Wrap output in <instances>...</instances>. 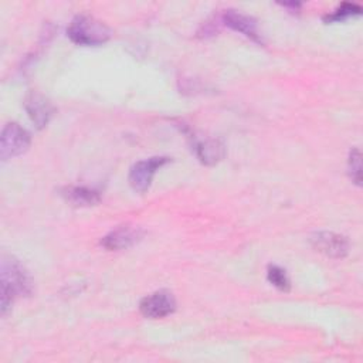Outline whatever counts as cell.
<instances>
[{"mask_svg":"<svg viewBox=\"0 0 363 363\" xmlns=\"http://www.w3.org/2000/svg\"><path fill=\"white\" fill-rule=\"evenodd\" d=\"M139 311L149 319H160L172 315L176 311L174 295L167 289H159L140 301Z\"/></svg>","mask_w":363,"mask_h":363,"instance_id":"5b68a950","label":"cell"},{"mask_svg":"<svg viewBox=\"0 0 363 363\" xmlns=\"http://www.w3.org/2000/svg\"><path fill=\"white\" fill-rule=\"evenodd\" d=\"M24 108L30 119L38 129H43L47 126L54 112V106L51 105V102L38 92H30L26 96Z\"/></svg>","mask_w":363,"mask_h":363,"instance_id":"ba28073f","label":"cell"},{"mask_svg":"<svg viewBox=\"0 0 363 363\" xmlns=\"http://www.w3.org/2000/svg\"><path fill=\"white\" fill-rule=\"evenodd\" d=\"M267 277H268V281L279 291L288 292L291 289V281L284 268L278 265H269L267 269Z\"/></svg>","mask_w":363,"mask_h":363,"instance_id":"7c38bea8","label":"cell"},{"mask_svg":"<svg viewBox=\"0 0 363 363\" xmlns=\"http://www.w3.org/2000/svg\"><path fill=\"white\" fill-rule=\"evenodd\" d=\"M143 237V231L139 227L133 225H121L111 233H108L101 240V245L109 251L126 250L136 242H139Z\"/></svg>","mask_w":363,"mask_h":363,"instance_id":"52a82bcc","label":"cell"},{"mask_svg":"<svg viewBox=\"0 0 363 363\" xmlns=\"http://www.w3.org/2000/svg\"><path fill=\"white\" fill-rule=\"evenodd\" d=\"M223 21L231 30L244 34L245 37L251 38L252 41L261 43V35L258 33L255 18H252L247 14H242L237 10H225V13L223 14Z\"/></svg>","mask_w":363,"mask_h":363,"instance_id":"30bf717a","label":"cell"},{"mask_svg":"<svg viewBox=\"0 0 363 363\" xmlns=\"http://www.w3.org/2000/svg\"><path fill=\"white\" fill-rule=\"evenodd\" d=\"M313 248L330 258H343L349 251V241L345 235L333 231H318L311 237Z\"/></svg>","mask_w":363,"mask_h":363,"instance_id":"8992f818","label":"cell"},{"mask_svg":"<svg viewBox=\"0 0 363 363\" xmlns=\"http://www.w3.org/2000/svg\"><path fill=\"white\" fill-rule=\"evenodd\" d=\"M362 13V7L354 4V3H342L333 13L328 14L325 17V21H343L349 17H353V16H359Z\"/></svg>","mask_w":363,"mask_h":363,"instance_id":"4fadbf2b","label":"cell"},{"mask_svg":"<svg viewBox=\"0 0 363 363\" xmlns=\"http://www.w3.org/2000/svg\"><path fill=\"white\" fill-rule=\"evenodd\" d=\"M60 194L72 206L77 207H89L95 206L101 200V194L85 186H67L60 190Z\"/></svg>","mask_w":363,"mask_h":363,"instance_id":"8fae6325","label":"cell"},{"mask_svg":"<svg viewBox=\"0 0 363 363\" xmlns=\"http://www.w3.org/2000/svg\"><path fill=\"white\" fill-rule=\"evenodd\" d=\"M191 146L197 159L207 166L218 163L225 155L223 142L214 138H194Z\"/></svg>","mask_w":363,"mask_h":363,"instance_id":"9c48e42d","label":"cell"},{"mask_svg":"<svg viewBox=\"0 0 363 363\" xmlns=\"http://www.w3.org/2000/svg\"><path fill=\"white\" fill-rule=\"evenodd\" d=\"M360 170H362V156L359 149L354 147L349 153V174L352 177V182L356 183L357 186H360V182H362Z\"/></svg>","mask_w":363,"mask_h":363,"instance_id":"5bb4252c","label":"cell"},{"mask_svg":"<svg viewBox=\"0 0 363 363\" xmlns=\"http://www.w3.org/2000/svg\"><path fill=\"white\" fill-rule=\"evenodd\" d=\"M1 313L6 315L17 296H27L33 291V281L23 264L11 255L1 257Z\"/></svg>","mask_w":363,"mask_h":363,"instance_id":"6da1fadb","label":"cell"},{"mask_svg":"<svg viewBox=\"0 0 363 363\" xmlns=\"http://www.w3.org/2000/svg\"><path fill=\"white\" fill-rule=\"evenodd\" d=\"M170 162V157L166 156H153L149 159H143L136 162L128 176V182L130 187L138 193H145L149 190L153 176L159 169H162L164 164Z\"/></svg>","mask_w":363,"mask_h":363,"instance_id":"277c9868","label":"cell"},{"mask_svg":"<svg viewBox=\"0 0 363 363\" xmlns=\"http://www.w3.org/2000/svg\"><path fill=\"white\" fill-rule=\"evenodd\" d=\"M67 35L72 43L89 47L106 43L111 38L112 31L104 21L92 16L78 14L71 20L67 28Z\"/></svg>","mask_w":363,"mask_h":363,"instance_id":"7a4b0ae2","label":"cell"},{"mask_svg":"<svg viewBox=\"0 0 363 363\" xmlns=\"http://www.w3.org/2000/svg\"><path fill=\"white\" fill-rule=\"evenodd\" d=\"M31 145V136L27 129L16 122L4 125L0 136V157L9 160L23 155Z\"/></svg>","mask_w":363,"mask_h":363,"instance_id":"3957f363","label":"cell"}]
</instances>
